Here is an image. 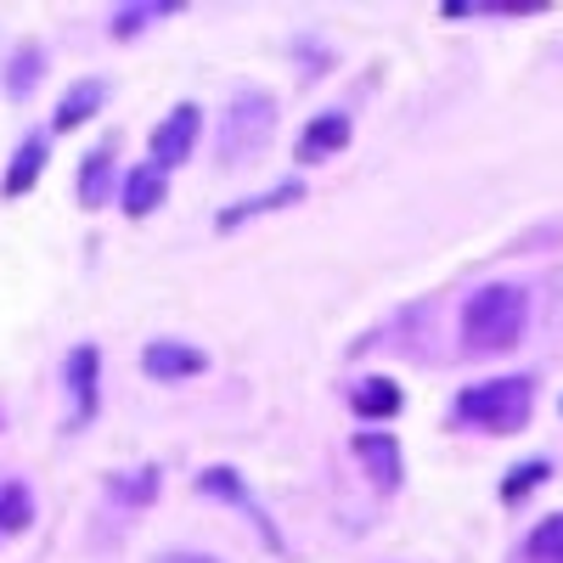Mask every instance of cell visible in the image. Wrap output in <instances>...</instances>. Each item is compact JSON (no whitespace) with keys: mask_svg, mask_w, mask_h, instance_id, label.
<instances>
[{"mask_svg":"<svg viewBox=\"0 0 563 563\" xmlns=\"http://www.w3.org/2000/svg\"><path fill=\"white\" fill-rule=\"evenodd\" d=\"M530 327V294L519 282H490L474 299L462 305V344L474 355H496V350H512Z\"/></svg>","mask_w":563,"mask_h":563,"instance_id":"obj_1","label":"cell"},{"mask_svg":"<svg viewBox=\"0 0 563 563\" xmlns=\"http://www.w3.org/2000/svg\"><path fill=\"white\" fill-rule=\"evenodd\" d=\"M536 411V384L530 378H490L456 395V422H474L485 434H519Z\"/></svg>","mask_w":563,"mask_h":563,"instance_id":"obj_2","label":"cell"},{"mask_svg":"<svg viewBox=\"0 0 563 563\" xmlns=\"http://www.w3.org/2000/svg\"><path fill=\"white\" fill-rule=\"evenodd\" d=\"M271 135H276V97H265V90H238V97L225 102L214 153H220V164L243 169L271 147Z\"/></svg>","mask_w":563,"mask_h":563,"instance_id":"obj_3","label":"cell"},{"mask_svg":"<svg viewBox=\"0 0 563 563\" xmlns=\"http://www.w3.org/2000/svg\"><path fill=\"white\" fill-rule=\"evenodd\" d=\"M198 135H203V113L192 108V102H180V108H169L164 119H158V130H153V164L169 175V169H180L186 158L198 153Z\"/></svg>","mask_w":563,"mask_h":563,"instance_id":"obj_4","label":"cell"},{"mask_svg":"<svg viewBox=\"0 0 563 563\" xmlns=\"http://www.w3.org/2000/svg\"><path fill=\"white\" fill-rule=\"evenodd\" d=\"M350 135H355L350 113H339V108H333V113H316V119L305 124V135H299V147H294L299 169H316V164H327L333 153H344Z\"/></svg>","mask_w":563,"mask_h":563,"instance_id":"obj_5","label":"cell"},{"mask_svg":"<svg viewBox=\"0 0 563 563\" xmlns=\"http://www.w3.org/2000/svg\"><path fill=\"white\" fill-rule=\"evenodd\" d=\"M209 366V355L198 344H180V339H153L147 350H141V372L158 384H180V378H198V372Z\"/></svg>","mask_w":563,"mask_h":563,"instance_id":"obj_6","label":"cell"},{"mask_svg":"<svg viewBox=\"0 0 563 563\" xmlns=\"http://www.w3.org/2000/svg\"><path fill=\"white\" fill-rule=\"evenodd\" d=\"M68 400H74V422L97 417V400H102V350L97 344L68 350Z\"/></svg>","mask_w":563,"mask_h":563,"instance_id":"obj_7","label":"cell"},{"mask_svg":"<svg viewBox=\"0 0 563 563\" xmlns=\"http://www.w3.org/2000/svg\"><path fill=\"white\" fill-rule=\"evenodd\" d=\"M355 456H361L366 479L378 485V490H400V479H406V462H400V440H395V434H384V429H366V434H355Z\"/></svg>","mask_w":563,"mask_h":563,"instance_id":"obj_8","label":"cell"},{"mask_svg":"<svg viewBox=\"0 0 563 563\" xmlns=\"http://www.w3.org/2000/svg\"><path fill=\"white\" fill-rule=\"evenodd\" d=\"M164 192H169V175L147 158V164H135L130 175H124V186H119V203H124V214L130 220H147L158 203H164Z\"/></svg>","mask_w":563,"mask_h":563,"instance_id":"obj_9","label":"cell"},{"mask_svg":"<svg viewBox=\"0 0 563 563\" xmlns=\"http://www.w3.org/2000/svg\"><path fill=\"white\" fill-rule=\"evenodd\" d=\"M102 102H108V85H102V79H74V85L63 90V102H57V130L68 135V130L90 124V119L102 113Z\"/></svg>","mask_w":563,"mask_h":563,"instance_id":"obj_10","label":"cell"},{"mask_svg":"<svg viewBox=\"0 0 563 563\" xmlns=\"http://www.w3.org/2000/svg\"><path fill=\"white\" fill-rule=\"evenodd\" d=\"M45 158H52V141H45V135H29L23 147L12 153V169H7V180H0V192H7V198H23L29 186L40 180Z\"/></svg>","mask_w":563,"mask_h":563,"instance_id":"obj_11","label":"cell"},{"mask_svg":"<svg viewBox=\"0 0 563 563\" xmlns=\"http://www.w3.org/2000/svg\"><path fill=\"white\" fill-rule=\"evenodd\" d=\"M350 406H355L366 422H384V417H395V411L406 406V395H400L395 378H361V384L350 389Z\"/></svg>","mask_w":563,"mask_h":563,"instance_id":"obj_12","label":"cell"},{"mask_svg":"<svg viewBox=\"0 0 563 563\" xmlns=\"http://www.w3.org/2000/svg\"><path fill=\"white\" fill-rule=\"evenodd\" d=\"M79 209H102L108 203V192H113V153L102 147V153H90L85 164H79Z\"/></svg>","mask_w":563,"mask_h":563,"instance_id":"obj_13","label":"cell"},{"mask_svg":"<svg viewBox=\"0 0 563 563\" xmlns=\"http://www.w3.org/2000/svg\"><path fill=\"white\" fill-rule=\"evenodd\" d=\"M299 198H305V186H299V180H282L276 192H265V198H249V203H238V209H225L214 225H220V231H231V225H243L249 214H265V209H282V203H299Z\"/></svg>","mask_w":563,"mask_h":563,"instance_id":"obj_14","label":"cell"},{"mask_svg":"<svg viewBox=\"0 0 563 563\" xmlns=\"http://www.w3.org/2000/svg\"><path fill=\"white\" fill-rule=\"evenodd\" d=\"M525 558L530 563H563V512H552V519H541L525 541Z\"/></svg>","mask_w":563,"mask_h":563,"instance_id":"obj_15","label":"cell"},{"mask_svg":"<svg viewBox=\"0 0 563 563\" xmlns=\"http://www.w3.org/2000/svg\"><path fill=\"white\" fill-rule=\"evenodd\" d=\"M40 68H45V52H40V45H23V52L12 57V79H7V90H12V97H29V90L40 85Z\"/></svg>","mask_w":563,"mask_h":563,"instance_id":"obj_16","label":"cell"},{"mask_svg":"<svg viewBox=\"0 0 563 563\" xmlns=\"http://www.w3.org/2000/svg\"><path fill=\"white\" fill-rule=\"evenodd\" d=\"M541 479H552V462H541V456H536V462H525V467H512V474L501 479V501H525Z\"/></svg>","mask_w":563,"mask_h":563,"instance_id":"obj_17","label":"cell"},{"mask_svg":"<svg viewBox=\"0 0 563 563\" xmlns=\"http://www.w3.org/2000/svg\"><path fill=\"white\" fill-rule=\"evenodd\" d=\"M169 12H180L175 0H158V7H119V12H113V34H119V40H130V34L147 29L153 18H169Z\"/></svg>","mask_w":563,"mask_h":563,"instance_id":"obj_18","label":"cell"},{"mask_svg":"<svg viewBox=\"0 0 563 563\" xmlns=\"http://www.w3.org/2000/svg\"><path fill=\"white\" fill-rule=\"evenodd\" d=\"M34 519V507H29V490L23 485H0V530H23Z\"/></svg>","mask_w":563,"mask_h":563,"instance_id":"obj_19","label":"cell"},{"mask_svg":"<svg viewBox=\"0 0 563 563\" xmlns=\"http://www.w3.org/2000/svg\"><path fill=\"white\" fill-rule=\"evenodd\" d=\"M113 496H119V501H153V496H158V467H141V474H119V479H113Z\"/></svg>","mask_w":563,"mask_h":563,"instance_id":"obj_20","label":"cell"},{"mask_svg":"<svg viewBox=\"0 0 563 563\" xmlns=\"http://www.w3.org/2000/svg\"><path fill=\"white\" fill-rule=\"evenodd\" d=\"M198 485H203V496H225V501H243V507H249V496H243V485H238V474H231V467H209Z\"/></svg>","mask_w":563,"mask_h":563,"instance_id":"obj_21","label":"cell"},{"mask_svg":"<svg viewBox=\"0 0 563 563\" xmlns=\"http://www.w3.org/2000/svg\"><path fill=\"white\" fill-rule=\"evenodd\" d=\"M164 563H220V558H209V552H169Z\"/></svg>","mask_w":563,"mask_h":563,"instance_id":"obj_22","label":"cell"}]
</instances>
